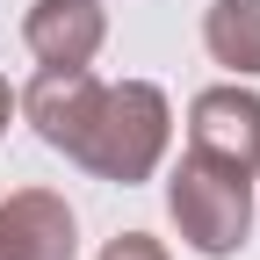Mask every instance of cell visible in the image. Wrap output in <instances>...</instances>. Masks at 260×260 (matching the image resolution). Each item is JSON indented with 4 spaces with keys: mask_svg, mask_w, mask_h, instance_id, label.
Returning a JSON list of instances; mask_svg holds the SVG:
<instances>
[{
    "mask_svg": "<svg viewBox=\"0 0 260 260\" xmlns=\"http://www.w3.org/2000/svg\"><path fill=\"white\" fill-rule=\"evenodd\" d=\"M15 109L51 152H65L80 174L116 188L152 181L174 145V109L152 80H94L87 65H44Z\"/></svg>",
    "mask_w": 260,
    "mask_h": 260,
    "instance_id": "cell-1",
    "label": "cell"
},
{
    "mask_svg": "<svg viewBox=\"0 0 260 260\" xmlns=\"http://www.w3.org/2000/svg\"><path fill=\"white\" fill-rule=\"evenodd\" d=\"M167 217L203 260H232L246 246V232H253V174L188 152L167 174Z\"/></svg>",
    "mask_w": 260,
    "mask_h": 260,
    "instance_id": "cell-2",
    "label": "cell"
},
{
    "mask_svg": "<svg viewBox=\"0 0 260 260\" xmlns=\"http://www.w3.org/2000/svg\"><path fill=\"white\" fill-rule=\"evenodd\" d=\"M188 152L217 159V167L260 174V94L253 87H203L188 102Z\"/></svg>",
    "mask_w": 260,
    "mask_h": 260,
    "instance_id": "cell-3",
    "label": "cell"
},
{
    "mask_svg": "<svg viewBox=\"0 0 260 260\" xmlns=\"http://www.w3.org/2000/svg\"><path fill=\"white\" fill-rule=\"evenodd\" d=\"M80 253V217L51 188H15L0 195V260H73Z\"/></svg>",
    "mask_w": 260,
    "mask_h": 260,
    "instance_id": "cell-4",
    "label": "cell"
},
{
    "mask_svg": "<svg viewBox=\"0 0 260 260\" xmlns=\"http://www.w3.org/2000/svg\"><path fill=\"white\" fill-rule=\"evenodd\" d=\"M22 44L37 65H94V51L109 44L102 0H37L22 15Z\"/></svg>",
    "mask_w": 260,
    "mask_h": 260,
    "instance_id": "cell-5",
    "label": "cell"
},
{
    "mask_svg": "<svg viewBox=\"0 0 260 260\" xmlns=\"http://www.w3.org/2000/svg\"><path fill=\"white\" fill-rule=\"evenodd\" d=\"M203 51L232 80L260 73V0H210L203 8Z\"/></svg>",
    "mask_w": 260,
    "mask_h": 260,
    "instance_id": "cell-6",
    "label": "cell"
},
{
    "mask_svg": "<svg viewBox=\"0 0 260 260\" xmlns=\"http://www.w3.org/2000/svg\"><path fill=\"white\" fill-rule=\"evenodd\" d=\"M102 260H167V246H159L152 232H116L102 246Z\"/></svg>",
    "mask_w": 260,
    "mask_h": 260,
    "instance_id": "cell-7",
    "label": "cell"
},
{
    "mask_svg": "<svg viewBox=\"0 0 260 260\" xmlns=\"http://www.w3.org/2000/svg\"><path fill=\"white\" fill-rule=\"evenodd\" d=\"M8 116H15V94H8V80H0V130H8Z\"/></svg>",
    "mask_w": 260,
    "mask_h": 260,
    "instance_id": "cell-8",
    "label": "cell"
}]
</instances>
